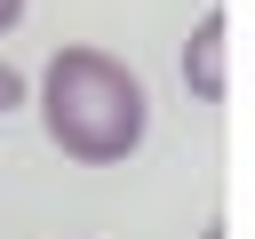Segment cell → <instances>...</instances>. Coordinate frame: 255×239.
<instances>
[{
  "instance_id": "obj_2",
  "label": "cell",
  "mask_w": 255,
  "mask_h": 239,
  "mask_svg": "<svg viewBox=\"0 0 255 239\" xmlns=\"http://www.w3.org/2000/svg\"><path fill=\"white\" fill-rule=\"evenodd\" d=\"M231 16L223 8H207L199 24H191V40H183V88L199 96V104H223V88H231Z\"/></svg>"
},
{
  "instance_id": "obj_3",
  "label": "cell",
  "mask_w": 255,
  "mask_h": 239,
  "mask_svg": "<svg viewBox=\"0 0 255 239\" xmlns=\"http://www.w3.org/2000/svg\"><path fill=\"white\" fill-rule=\"evenodd\" d=\"M16 104H24V72H16V64H0V112H16Z\"/></svg>"
},
{
  "instance_id": "obj_5",
  "label": "cell",
  "mask_w": 255,
  "mask_h": 239,
  "mask_svg": "<svg viewBox=\"0 0 255 239\" xmlns=\"http://www.w3.org/2000/svg\"><path fill=\"white\" fill-rule=\"evenodd\" d=\"M199 239H231V231H223V215H215V223H199Z\"/></svg>"
},
{
  "instance_id": "obj_1",
  "label": "cell",
  "mask_w": 255,
  "mask_h": 239,
  "mask_svg": "<svg viewBox=\"0 0 255 239\" xmlns=\"http://www.w3.org/2000/svg\"><path fill=\"white\" fill-rule=\"evenodd\" d=\"M40 127H48V143H56L64 159H80V167H120V159H135L143 135H151V96H143V80H135L112 48L72 40V48H56L48 72H40Z\"/></svg>"
},
{
  "instance_id": "obj_4",
  "label": "cell",
  "mask_w": 255,
  "mask_h": 239,
  "mask_svg": "<svg viewBox=\"0 0 255 239\" xmlns=\"http://www.w3.org/2000/svg\"><path fill=\"white\" fill-rule=\"evenodd\" d=\"M16 24H24V0H0V40H8Z\"/></svg>"
}]
</instances>
